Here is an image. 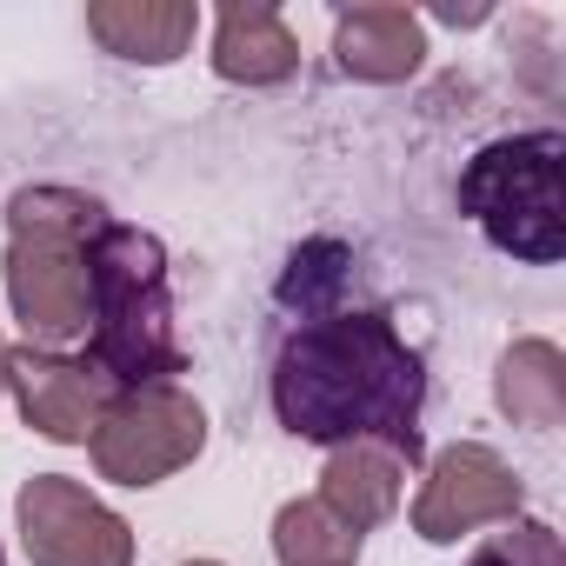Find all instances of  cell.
Returning a JSON list of instances; mask_svg holds the SVG:
<instances>
[{
    "label": "cell",
    "instance_id": "1",
    "mask_svg": "<svg viewBox=\"0 0 566 566\" xmlns=\"http://www.w3.org/2000/svg\"><path fill=\"white\" fill-rule=\"evenodd\" d=\"M273 420L314 447H387L400 467H420L427 360L400 340L380 307H334L301 321L273 354Z\"/></svg>",
    "mask_w": 566,
    "mask_h": 566
},
{
    "label": "cell",
    "instance_id": "2",
    "mask_svg": "<svg viewBox=\"0 0 566 566\" xmlns=\"http://www.w3.org/2000/svg\"><path fill=\"white\" fill-rule=\"evenodd\" d=\"M114 394L174 387L187 374L174 334V287H167V247L147 227L107 220L87 247V354Z\"/></svg>",
    "mask_w": 566,
    "mask_h": 566
},
{
    "label": "cell",
    "instance_id": "3",
    "mask_svg": "<svg viewBox=\"0 0 566 566\" xmlns=\"http://www.w3.org/2000/svg\"><path fill=\"white\" fill-rule=\"evenodd\" d=\"M107 207L81 187H21L8 200V307L28 347H61L87 334V247Z\"/></svg>",
    "mask_w": 566,
    "mask_h": 566
},
{
    "label": "cell",
    "instance_id": "4",
    "mask_svg": "<svg viewBox=\"0 0 566 566\" xmlns=\"http://www.w3.org/2000/svg\"><path fill=\"white\" fill-rule=\"evenodd\" d=\"M460 213L500 253L553 266L566 253V140L553 127L486 140L460 174Z\"/></svg>",
    "mask_w": 566,
    "mask_h": 566
},
{
    "label": "cell",
    "instance_id": "5",
    "mask_svg": "<svg viewBox=\"0 0 566 566\" xmlns=\"http://www.w3.org/2000/svg\"><path fill=\"white\" fill-rule=\"evenodd\" d=\"M200 447H207V413L180 380L114 394V407L101 413V427L87 440L101 480H114V486H160L180 467H193Z\"/></svg>",
    "mask_w": 566,
    "mask_h": 566
},
{
    "label": "cell",
    "instance_id": "6",
    "mask_svg": "<svg viewBox=\"0 0 566 566\" xmlns=\"http://www.w3.org/2000/svg\"><path fill=\"white\" fill-rule=\"evenodd\" d=\"M14 526L34 566H134V526L67 473H34L14 493Z\"/></svg>",
    "mask_w": 566,
    "mask_h": 566
},
{
    "label": "cell",
    "instance_id": "7",
    "mask_svg": "<svg viewBox=\"0 0 566 566\" xmlns=\"http://www.w3.org/2000/svg\"><path fill=\"white\" fill-rule=\"evenodd\" d=\"M526 486L520 473L486 447V440H453L447 453H433L420 493H413V533L427 546H453L473 526H506L520 520Z\"/></svg>",
    "mask_w": 566,
    "mask_h": 566
},
{
    "label": "cell",
    "instance_id": "8",
    "mask_svg": "<svg viewBox=\"0 0 566 566\" xmlns=\"http://www.w3.org/2000/svg\"><path fill=\"white\" fill-rule=\"evenodd\" d=\"M0 387L14 394L21 420L54 440V447H87L101 413L114 407V387L74 360V354H54V347H8V374H0Z\"/></svg>",
    "mask_w": 566,
    "mask_h": 566
},
{
    "label": "cell",
    "instance_id": "9",
    "mask_svg": "<svg viewBox=\"0 0 566 566\" xmlns=\"http://www.w3.org/2000/svg\"><path fill=\"white\" fill-rule=\"evenodd\" d=\"M334 61L347 81L367 87H394L413 81L427 61V28L413 8H394V0H374V8H347L334 21Z\"/></svg>",
    "mask_w": 566,
    "mask_h": 566
},
{
    "label": "cell",
    "instance_id": "10",
    "mask_svg": "<svg viewBox=\"0 0 566 566\" xmlns=\"http://www.w3.org/2000/svg\"><path fill=\"white\" fill-rule=\"evenodd\" d=\"M87 34L114 61L167 67V61H180L193 48L200 8H193V0H94V8H87Z\"/></svg>",
    "mask_w": 566,
    "mask_h": 566
},
{
    "label": "cell",
    "instance_id": "11",
    "mask_svg": "<svg viewBox=\"0 0 566 566\" xmlns=\"http://www.w3.org/2000/svg\"><path fill=\"white\" fill-rule=\"evenodd\" d=\"M301 67V41L266 0H233L213 21V74L233 87H280Z\"/></svg>",
    "mask_w": 566,
    "mask_h": 566
},
{
    "label": "cell",
    "instance_id": "12",
    "mask_svg": "<svg viewBox=\"0 0 566 566\" xmlns=\"http://www.w3.org/2000/svg\"><path fill=\"white\" fill-rule=\"evenodd\" d=\"M400 493H407V467L387 453V447H334L327 453V467H321V506L340 520V526H354L360 539L380 526V520H394L400 513Z\"/></svg>",
    "mask_w": 566,
    "mask_h": 566
},
{
    "label": "cell",
    "instance_id": "13",
    "mask_svg": "<svg viewBox=\"0 0 566 566\" xmlns=\"http://www.w3.org/2000/svg\"><path fill=\"white\" fill-rule=\"evenodd\" d=\"M493 407L513 420V427H533V433H553L566 420V354L539 334L513 340L493 367Z\"/></svg>",
    "mask_w": 566,
    "mask_h": 566
},
{
    "label": "cell",
    "instance_id": "14",
    "mask_svg": "<svg viewBox=\"0 0 566 566\" xmlns=\"http://www.w3.org/2000/svg\"><path fill=\"white\" fill-rule=\"evenodd\" d=\"M273 559L280 566H360V533L340 526L321 500H287L273 513Z\"/></svg>",
    "mask_w": 566,
    "mask_h": 566
},
{
    "label": "cell",
    "instance_id": "15",
    "mask_svg": "<svg viewBox=\"0 0 566 566\" xmlns=\"http://www.w3.org/2000/svg\"><path fill=\"white\" fill-rule=\"evenodd\" d=\"M467 566H566V546L546 520H506L500 533H486L473 546Z\"/></svg>",
    "mask_w": 566,
    "mask_h": 566
},
{
    "label": "cell",
    "instance_id": "16",
    "mask_svg": "<svg viewBox=\"0 0 566 566\" xmlns=\"http://www.w3.org/2000/svg\"><path fill=\"white\" fill-rule=\"evenodd\" d=\"M0 374H8V340H0ZM0 394H8V387H0Z\"/></svg>",
    "mask_w": 566,
    "mask_h": 566
},
{
    "label": "cell",
    "instance_id": "17",
    "mask_svg": "<svg viewBox=\"0 0 566 566\" xmlns=\"http://www.w3.org/2000/svg\"><path fill=\"white\" fill-rule=\"evenodd\" d=\"M187 566H220V559H187Z\"/></svg>",
    "mask_w": 566,
    "mask_h": 566
},
{
    "label": "cell",
    "instance_id": "18",
    "mask_svg": "<svg viewBox=\"0 0 566 566\" xmlns=\"http://www.w3.org/2000/svg\"><path fill=\"white\" fill-rule=\"evenodd\" d=\"M0 566H8V553H0Z\"/></svg>",
    "mask_w": 566,
    "mask_h": 566
}]
</instances>
